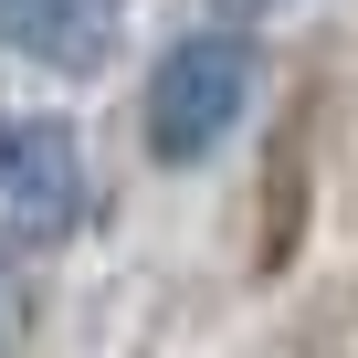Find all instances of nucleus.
<instances>
[{
	"label": "nucleus",
	"mask_w": 358,
	"mask_h": 358,
	"mask_svg": "<svg viewBox=\"0 0 358 358\" xmlns=\"http://www.w3.org/2000/svg\"><path fill=\"white\" fill-rule=\"evenodd\" d=\"M232 11H295V0H232Z\"/></svg>",
	"instance_id": "5"
},
{
	"label": "nucleus",
	"mask_w": 358,
	"mask_h": 358,
	"mask_svg": "<svg viewBox=\"0 0 358 358\" xmlns=\"http://www.w3.org/2000/svg\"><path fill=\"white\" fill-rule=\"evenodd\" d=\"M243 116H253V43L243 32H179L148 64L137 148H148V169H211Z\"/></svg>",
	"instance_id": "1"
},
{
	"label": "nucleus",
	"mask_w": 358,
	"mask_h": 358,
	"mask_svg": "<svg viewBox=\"0 0 358 358\" xmlns=\"http://www.w3.org/2000/svg\"><path fill=\"white\" fill-rule=\"evenodd\" d=\"M127 43V0H0V53L32 64V74H106Z\"/></svg>",
	"instance_id": "4"
},
{
	"label": "nucleus",
	"mask_w": 358,
	"mask_h": 358,
	"mask_svg": "<svg viewBox=\"0 0 358 358\" xmlns=\"http://www.w3.org/2000/svg\"><path fill=\"white\" fill-rule=\"evenodd\" d=\"M327 116H337V95H327L316 74H295L285 106H274V127H264V158H253V232H243V274H253V285H285V274L306 264V243H316Z\"/></svg>",
	"instance_id": "2"
},
{
	"label": "nucleus",
	"mask_w": 358,
	"mask_h": 358,
	"mask_svg": "<svg viewBox=\"0 0 358 358\" xmlns=\"http://www.w3.org/2000/svg\"><path fill=\"white\" fill-rule=\"evenodd\" d=\"M95 201V179H85V137L43 106H0V243H64Z\"/></svg>",
	"instance_id": "3"
}]
</instances>
